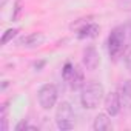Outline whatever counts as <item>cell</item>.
Masks as SVG:
<instances>
[{"label": "cell", "instance_id": "6da1fadb", "mask_svg": "<svg viewBox=\"0 0 131 131\" xmlns=\"http://www.w3.org/2000/svg\"><path fill=\"white\" fill-rule=\"evenodd\" d=\"M103 97V86L102 83L99 82H88L83 85L82 88V94H80V103L83 108H88V110H93L96 108L100 100Z\"/></svg>", "mask_w": 131, "mask_h": 131}, {"label": "cell", "instance_id": "7a4b0ae2", "mask_svg": "<svg viewBox=\"0 0 131 131\" xmlns=\"http://www.w3.org/2000/svg\"><path fill=\"white\" fill-rule=\"evenodd\" d=\"M125 43H126V29L123 26L114 28L108 37V52L113 60H117L123 54L126 46Z\"/></svg>", "mask_w": 131, "mask_h": 131}, {"label": "cell", "instance_id": "3957f363", "mask_svg": "<svg viewBox=\"0 0 131 131\" xmlns=\"http://www.w3.org/2000/svg\"><path fill=\"white\" fill-rule=\"evenodd\" d=\"M56 125L62 131L74 128V111L70 102H60L56 111Z\"/></svg>", "mask_w": 131, "mask_h": 131}, {"label": "cell", "instance_id": "277c9868", "mask_svg": "<svg viewBox=\"0 0 131 131\" xmlns=\"http://www.w3.org/2000/svg\"><path fill=\"white\" fill-rule=\"evenodd\" d=\"M37 99H39V103L43 110H51L57 102V88H56V85H52V83L43 85L37 93Z\"/></svg>", "mask_w": 131, "mask_h": 131}, {"label": "cell", "instance_id": "5b68a950", "mask_svg": "<svg viewBox=\"0 0 131 131\" xmlns=\"http://www.w3.org/2000/svg\"><path fill=\"white\" fill-rule=\"evenodd\" d=\"M120 110H122V102H120V91H113V93H110L108 96H106V99H105V111L111 116V117H114V116H117L119 113H120Z\"/></svg>", "mask_w": 131, "mask_h": 131}, {"label": "cell", "instance_id": "8992f818", "mask_svg": "<svg viewBox=\"0 0 131 131\" xmlns=\"http://www.w3.org/2000/svg\"><path fill=\"white\" fill-rule=\"evenodd\" d=\"M82 62H83V67H85L88 71H94V70L97 68V65H99V52H97V49H96L93 45L85 48Z\"/></svg>", "mask_w": 131, "mask_h": 131}, {"label": "cell", "instance_id": "52a82bcc", "mask_svg": "<svg viewBox=\"0 0 131 131\" xmlns=\"http://www.w3.org/2000/svg\"><path fill=\"white\" fill-rule=\"evenodd\" d=\"M43 40H45V36L42 32H31V34L22 37L19 40V45L20 46H39L43 43Z\"/></svg>", "mask_w": 131, "mask_h": 131}, {"label": "cell", "instance_id": "ba28073f", "mask_svg": "<svg viewBox=\"0 0 131 131\" xmlns=\"http://www.w3.org/2000/svg\"><path fill=\"white\" fill-rule=\"evenodd\" d=\"M110 117H111V116H110L108 113H100V114H97L96 119H94L93 128H94L96 131H108V129H111V119H110Z\"/></svg>", "mask_w": 131, "mask_h": 131}, {"label": "cell", "instance_id": "9c48e42d", "mask_svg": "<svg viewBox=\"0 0 131 131\" xmlns=\"http://www.w3.org/2000/svg\"><path fill=\"white\" fill-rule=\"evenodd\" d=\"M119 91H120L122 108H125L126 111H131V80H126Z\"/></svg>", "mask_w": 131, "mask_h": 131}, {"label": "cell", "instance_id": "30bf717a", "mask_svg": "<svg viewBox=\"0 0 131 131\" xmlns=\"http://www.w3.org/2000/svg\"><path fill=\"white\" fill-rule=\"evenodd\" d=\"M99 32V26L96 23H83L82 28H79V32H77V37L79 39H91V37H96Z\"/></svg>", "mask_w": 131, "mask_h": 131}, {"label": "cell", "instance_id": "8fae6325", "mask_svg": "<svg viewBox=\"0 0 131 131\" xmlns=\"http://www.w3.org/2000/svg\"><path fill=\"white\" fill-rule=\"evenodd\" d=\"M68 83H70V86H71L73 90L83 88V85H85V77H83V73H82V70H80V68H77V67H76L74 74L71 76V79L68 80Z\"/></svg>", "mask_w": 131, "mask_h": 131}, {"label": "cell", "instance_id": "7c38bea8", "mask_svg": "<svg viewBox=\"0 0 131 131\" xmlns=\"http://www.w3.org/2000/svg\"><path fill=\"white\" fill-rule=\"evenodd\" d=\"M0 131H8V105L3 103L0 108Z\"/></svg>", "mask_w": 131, "mask_h": 131}, {"label": "cell", "instance_id": "4fadbf2b", "mask_svg": "<svg viewBox=\"0 0 131 131\" xmlns=\"http://www.w3.org/2000/svg\"><path fill=\"white\" fill-rule=\"evenodd\" d=\"M74 70H76V67L73 63H65V67H63V70H62V77H63V80H70L71 79V76L74 74Z\"/></svg>", "mask_w": 131, "mask_h": 131}, {"label": "cell", "instance_id": "5bb4252c", "mask_svg": "<svg viewBox=\"0 0 131 131\" xmlns=\"http://www.w3.org/2000/svg\"><path fill=\"white\" fill-rule=\"evenodd\" d=\"M17 32H19V28H11V29L5 31V34H3V37H2V45H6L9 40H13V39L17 36Z\"/></svg>", "mask_w": 131, "mask_h": 131}, {"label": "cell", "instance_id": "9a60e30c", "mask_svg": "<svg viewBox=\"0 0 131 131\" xmlns=\"http://www.w3.org/2000/svg\"><path fill=\"white\" fill-rule=\"evenodd\" d=\"M123 62H125L126 70L131 73V46H128V48L123 51Z\"/></svg>", "mask_w": 131, "mask_h": 131}, {"label": "cell", "instance_id": "2e32d148", "mask_svg": "<svg viewBox=\"0 0 131 131\" xmlns=\"http://www.w3.org/2000/svg\"><path fill=\"white\" fill-rule=\"evenodd\" d=\"M22 129H29V131H37V128L36 126H32V125H29L28 122H20L17 126H16V131H22Z\"/></svg>", "mask_w": 131, "mask_h": 131}, {"label": "cell", "instance_id": "e0dca14e", "mask_svg": "<svg viewBox=\"0 0 131 131\" xmlns=\"http://www.w3.org/2000/svg\"><path fill=\"white\" fill-rule=\"evenodd\" d=\"M20 13H22V3H20V2H17V3H16V8H14L13 20H17V19H19V16H20Z\"/></svg>", "mask_w": 131, "mask_h": 131}]
</instances>
